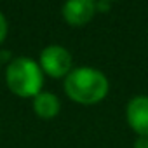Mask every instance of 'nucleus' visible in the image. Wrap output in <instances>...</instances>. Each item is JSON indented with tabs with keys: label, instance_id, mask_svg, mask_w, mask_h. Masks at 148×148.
<instances>
[{
	"label": "nucleus",
	"instance_id": "f257e3e1",
	"mask_svg": "<svg viewBox=\"0 0 148 148\" xmlns=\"http://www.w3.org/2000/svg\"><path fill=\"white\" fill-rule=\"evenodd\" d=\"M110 89L108 79L103 71L91 66L73 68L64 77L66 96L80 105H94L106 98Z\"/></svg>",
	"mask_w": 148,
	"mask_h": 148
},
{
	"label": "nucleus",
	"instance_id": "f03ea898",
	"mask_svg": "<svg viewBox=\"0 0 148 148\" xmlns=\"http://www.w3.org/2000/svg\"><path fill=\"white\" fill-rule=\"evenodd\" d=\"M5 82L11 92L19 98H35L42 92L44 71L37 61L26 56L14 58L5 70Z\"/></svg>",
	"mask_w": 148,
	"mask_h": 148
},
{
	"label": "nucleus",
	"instance_id": "7ed1b4c3",
	"mask_svg": "<svg viewBox=\"0 0 148 148\" xmlns=\"http://www.w3.org/2000/svg\"><path fill=\"white\" fill-rule=\"evenodd\" d=\"M38 64H40L42 71L47 73L49 77L61 79V77H66L73 70L71 68L73 58L68 49H64L61 45H49L40 52Z\"/></svg>",
	"mask_w": 148,
	"mask_h": 148
},
{
	"label": "nucleus",
	"instance_id": "20e7f679",
	"mask_svg": "<svg viewBox=\"0 0 148 148\" xmlns=\"http://www.w3.org/2000/svg\"><path fill=\"white\" fill-rule=\"evenodd\" d=\"M63 19L71 26L87 25L96 14V2L92 0H70L61 7Z\"/></svg>",
	"mask_w": 148,
	"mask_h": 148
},
{
	"label": "nucleus",
	"instance_id": "39448f33",
	"mask_svg": "<svg viewBox=\"0 0 148 148\" xmlns=\"http://www.w3.org/2000/svg\"><path fill=\"white\" fill-rule=\"evenodd\" d=\"M129 127L138 136H148V96H134L125 108Z\"/></svg>",
	"mask_w": 148,
	"mask_h": 148
},
{
	"label": "nucleus",
	"instance_id": "423d86ee",
	"mask_svg": "<svg viewBox=\"0 0 148 148\" xmlns=\"http://www.w3.org/2000/svg\"><path fill=\"white\" fill-rule=\"evenodd\" d=\"M33 110L42 119H54L61 110L59 98L52 92H40L33 98Z\"/></svg>",
	"mask_w": 148,
	"mask_h": 148
},
{
	"label": "nucleus",
	"instance_id": "0eeeda50",
	"mask_svg": "<svg viewBox=\"0 0 148 148\" xmlns=\"http://www.w3.org/2000/svg\"><path fill=\"white\" fill-rule=\"evenodd\" d=\"M7 19H5V16L0 12V44H2L4 40H5V37H7Z\"/></svg>",
	"mask_w": 148,
	"mask_h": 148
},
{
	"label": "nucleus",
	"instance_id": "6e6552de",
	"mask_svg": "<svg viewBox=\"0 0 148 148\" xmlns=\"http://www.w3.org/2000/svg\"><path fill=\"white\" fill-rule=\"evenodd\" d=\"M110 9H112V2H105V0L96 2V12H105V11H110Z\"/></svg>",
	"mask_w": 148,
	"mask_h": 148
},
{
	"label": "nucleus",
	"instance_id": "1a4fd4ad",
	"mask_svg": "<svg viewBox=\"0 0 148 148\" xmlns=\"http://www.w3.org/2000/svg\"><path fill=\"white\" fill-rule=\"evenodd\" d=\"M134 148H148V136H138L134 141Z\"/></svg>",
	"mask_w": 148,
	"mask_h": 148
}]
</instances>
